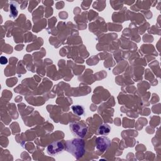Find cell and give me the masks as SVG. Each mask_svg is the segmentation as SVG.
<instances>
[{
    "instance_id": "3957f363",
    "label": "cell",
    "mask_w": 161,
    "mask_h": 161,
    "mask_svg": "<svg viewBox=\"0 0 161 161\" xmlns=\"http://www.w3.org/2000/svg\"><path fill=\"white\" fill-rule=\"evenodd\" d=\"M65 148L63 143L59 140L53 141L47 147V152L50 156H55L62 153Z\"/></svg>"
},
{
    "instance_id": "ba28073f",
    "label": "cell",
    "mask_w": 161,
    "mask_h": 161,
    "mask_svg": "<svg viewBox=\"0 0 161 161\" xmlns=\"http://www.w3.org/2000/svg\"><path fill=\"white\" fill-rule=\"evenodd\" d=\"M0 62H1V64H7V62H8V59H7V58L6 57H1V60H0Z\"/></svg>"
},
{
    "instance_id": "277c9868",
    "label": "cell",
    "mask_w": 161,
    "mask_h": 161,
    "mask_svg": "<svg viewBox=\"0 0 161 161\" xmlns=\"http://www.w3.org/2000/svg\"><path fill=\"white\" fill-rule=\"evenodd\" d=\"M111 145V140L106 136H100L96 140V148L100 152L106 151Z\"/></svg>"
},
{
    "instance_id": "6da1fadb",
    "label": "cell",
    "mask_w": 161,
    "mask_h": 161,
    "mask_svg": "<svg viewBox=\"0 0 161 161\" xmlns=\"http://www.w3.org/2000/svg\"><path fill=\"white\" fill-rule=\"evenodd\" d=\"M65 150L76 159H79L85 153V142L82 138H75L67 140Z\"/></svg>"
},
{
    "instance_id": "5b68a950",
    "label": "cell",
    "mask_w": 161,
    "mask_h": 161,
    "mask_svg": "<svg viewBox=\"0 0 161 161\" xmlns=\"http://www.w3.org/2000/svg\"><path fill=\"white\" fill-rule=\"evenodd\" d=\"M18 14V4L15 1L9 2V16L13 19L16 18Z\"/></svg>"
},
{
    "instance_id": "8992f818",
    "label": "cell",
    "mask_w": 161,
    "mask_h": 161,
    "mask_svg": "<svg viewBox=\"0 0 161 161\" xmlns=\"http://www.w3.org/2000/svg\"><path fill=\"white\" fill-rule=\"evenodd\" d=\"M111 131V127L108 124H103L100 125L97 130V135L101 136H106Z\"/></svg>"
},
{
    "instance_id": "7a4b0ae2",
    "label": "cell",
    "mask_w": 161,
    "mask_h": 161,
    "mask_svg": "<svg viewBox=\"0 0 161 161\" xmlns=\"http://www.w3.org/2000/svg\"><path fill=\"white\" fill-rule=\"evenodd\" d=\"M69 128L71 133L79 138H84L87 133V126L80 122L74 121L69 124Z\"/></svg>"
},
{
    "instance_id": "52a82bcc",
    "label": "cell",
    "mask_w": 161,
    "mask_h": 161,
    "mask_svg": "<svg viewBox=\"0 0 161 161\" xmlns=\"http://www.w3.org/2000/svg\"><path fill=\"white\" fill-rule=\"evenodd\" d=\"M72 110L73 113L77 115V116H81L84 114V109L83 106L81 105H74L72 106Z\"/></svg>"
}]
</instances>
